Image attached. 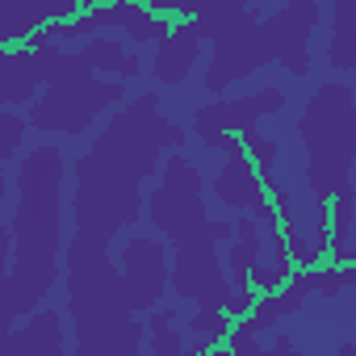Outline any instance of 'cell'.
Segmentation results:
<instances>
[{
  "label": "cell",
  "instance_id": "1",
  "mask_svg": "<svg viewBox=\"0 0 356 356\" xmlns=\"http://www.w3.org/2000/svg\"><path fill=\"white\" fill-rule=\"evenodd\" d=\"M63 176L67 159L55 143H42L22 155L13 189L17 206L9 218V264H5V331L34 314V306L59 281V252H63Z\"/></svg>",
  "mask_w": 356,
  "mask_h": 356
},
{
  "label": "cell",
  "instance_id": "2",
  "mask_svg": "<svg viewBox=\"0 0 356 356\" xmlns=\"http://www.w3.org/2000/svg\"><path fill=\"white\" fill-rule=\"evenodd\" d=\"M298 134L306 147V185L318 197V214H327L331 202L352 197V159H356L352 88L339 80L318 84L298 118Z\"/></svg>",
  "mask_w": 356,
  "mask_h": 356
},
{
  "label": "cell",
  "instance_id": "3",
  "mask_svg": "<svg viewBox=\"0 0 356 356\" xmlns=\"http://www.w3.org/2000/svg\"><path fill=\"white\" fill-rule=\"evenodd\" d=\"M181 143H185V130L159 113V97L155 92H143V97L126 101L113 113V122L97 134V143L84 155L92 163H101L105 172H118V176H126V181L143 185L147 176L163 172L159 155L176 151Z\"/></svg>",
  "mask_w": 356,
  "mask_h": 356
},
{
  "label": "cell",
  "instance_id": "4",
  "mask_svg": "<svg viewBox=\"0 0 356 356\" xmlns=\"http://www.w3.org/2000/svg\"><path fill=\"white\" fill-rule=\"evenodd\" d=\"M76 193H72V235L88 239L97 248H109V239L122 227H134L143 214V193L134 181L118 172H105L88 155L76 159Z\"/></svg>",
  "mask_w": 356,
  "mask_h": 356
},
{
  "label": "cell",
  "instance_id": "5",
  "mask_svg": "<svg viewBox=\"0 0 356 356\" xmlns=\"http://www.w3.org/2000/svg\"><path fill=\"white\" fill-rule=\"evenodd\" d=\"M235 239L231 222H206L189 243L176 248L172 256V289L176 298L197 302V310H227L235 298L231 277L218 268V243Z\"/></svg>",
  "mask_w": 356,
  "mask_h": 356
},
{
  "label": "cell",
  "instance_id": "6",
  "mask_svg": "<svg viewBox=\"0 0 356 356\" xmlns=\"http://www.w3.org/2000/svg\"><path fill=\"white\" fill-rule=\"evenodd\" d=\"M147 218L151 227L172 243L181 248L189 243L210 218H206V202H202V172L185 159V155H172L159 172V185L147 197Z\"/></svg>",
  "mask_w": 356,
  "mask_h": 356
},
{
  "label": "cell",
  "instance_id": "7",
  "mask_svg": "<svg viewBox=\"0 0 356 356\" xmlns=\"http://www.w3.org/2000/svg\"><path fill=\"white\" fill-rule=\"evenodd\" d=\"M126 97V84L122 80H72V84H51L30 109H26V122L30 130H42V134H84L113 101Z\"/></svg>",
  "mask_w": 356,
  "mask_h": 356
},
{
  "label": "cell",
  "instance_id": "8",
  "mask_svg": "<svg viewBox=\"0 0 356 356\" xmlns=\"http://www.w3.org/2000/svg\"><path fill=\"white\" fill-rule=\"evenodd\" d=\"M264 9H248L243 22H235L227 34L214 38V55H210V67H206V92H222L231 88L235 80L260 72L264 63H277V51H273V38L264 30Z\"/></svg>",
  "mask_w": 356,
  "mask_h": 356
},
{
  "label": "cell",
  "instance_id": "9",
  "mask_svg": "<svg viewBox=\"0 0 356 356\" xmlns=\"http://www.w3.org/2000/svg\"><path fill=\"white\" fill-rule=\"evenodd\" d=\"M210 147H218V151L227 155V163H222L218 176H214V197H218L222 206H231V210L252 214L264 231H277V227H281L277 206L268 202V185H264V176L256 172V163H252L243 138L218 134V138H210Z\"/></svg>",
  "mask_w": 356,
  "mask_h": 356
},
{
  "label": "cell",
  "instance_id": "10",
  "mask_svg": "<svg viewBox=\"0 0 356 356\" xmlns=\"http://www.w3.org/2000/svg\"><path fill=\"white\" fill-rule=\"evenodd\" d=\"M122 285H126V298L134 310H159L163 302V289L172 281V268H168V243L155 239V235H130L126 248H122Z\"/></svg>",
  "mask_w": 356,
  "mask_h": 356
},
{
  "label": "cell",
  "instance_id": "11",
  "mask_svg": "<svg viewBox=\"0 0 356 356\" xmlns=\"http://www.w3.org/2000/svg\"><path fill=\"white\" fill-rule=\"evenodd\" d=\"M281 109H285V92L268 84V88H256L248 97H235V101L202 105L193 113V130L202 134V143H210L218 134H231V130H239V138H248V134H256V122L264 113H281Z\"/></svg>",
  "mask_w": 356,
  "mask_h": 356
},
{
  "label": "cell",
  "instance_id": "12",
  "mask_svg": "<svg viewBox=\"0 0 356 356\" xmlns=\"http://www.w3.org/2000/svg\"><path fill=\"white\" fill-rule=\"evenodd\" d=\"M318 17L323 13H318L314 0H289L285 9H277V13L264 17V30L273 38L277 63L289 76H306L310 72V34H314Z\"/></svg>",
  "mask_w": 356,
  "mask_h": 356
},
{
  "label": "cell",
  "instance_id": "13",
  "mask_svg": "<svg viewBox=\"0 0 356 356\" xmlns=\"http://www.w3.org/2000/svg\"><path fill=\"white\" fill-rule=\"evenodd\" d=\"M80 0H0V51L26 47L38 30L80 17Z\"/></svg>",
  "mask_w": 356,
  "mask_h": 356
},
{
  "label": "cell",
  "instance_id": "14",
  "mask_svg": "<svg viewBox=\"0 0 356 356\" xmlns=\"http://www.w3.org/2000/svg\"><path fill=\"white\" fill-rule=\"evenodd\" d=\"M72 331H76V356H138V343L147 335L130 310L80 318L72 323Z\"/></svg>",
  "mask_w": 356,
  "mask_h": 356
},
{
  "label": "cell",
  "instance_id": "15",
  "mask_svg": "<svg viewBox=\"0 0 356 356\" xmlns=\"http://www.w3.org/2000/svg\"><path fill=\"white\" fill-rule=\"evenodd\" d=\"M0 356H67L63 314L59 310H34L13 331H5Z\"/></svg>",
  "mask_w": 356,
  "mask_h": 356
},
{
  "label": "cell",
  "instance_id": "16",
  "mask_svg": "<svg viewBox=\"0 0 356 356\" xmlns=\"http://www.w3.org/2000/svg\"><path fill=\"white\" fill-rule=\"evenodd\" d=\"M47 84L42 55L34 47H5L0 51V97L9 109H22L34 101V88Z\"/></svg>",
  "mask_w": 356,
  "mask_h": 356
},
{
  "label": "cell",
  "instance_id": "17",
  "mask_svg": "<svg viewBox=\"0 0 356 356\" xmlns=\"http://www.w3.org/2000/svg\"><path fill=\"white\" fill-rule=\"evenodd\" d=\"M197 55H202V30H197V22H176L172 34L155 47L151 72H155L159 84H185L189 72L197 67Z\"/></svg>",
  "mask_w": 356,
  "mask_h": 356
},
{
  "label": "cell",
  "instance_id": "18",
  "mask_svg": "<svg viewBox=\"0 0 356 356\" xmlns=\"http://www.w3.org/2000/svg\"><path fill=\"white\" fill-rule=\"evenodd\" d=\"M264 260V235H260V222L252 214L235 218V239L227 248V277L235 289H252V277H256V264Z\"/></svg>",
  "mask_w": 356,
  "mask_h": 356
},
{
  "label": "cell",
  "instance_id": "19",
  "mask_svg": "<svg viewBox=\"0 0 356 356\" xmlns=\"http://www.w3.org/2000/svg\"><path fill=\"white\" fill-rule=\"evenodd\" d=\"M80 55H84V63L92 67V76H118V80H130V76H138L143 72V63H138V55H130L118 38H88L84 47H80Z\"/></svg>",
  "mask_w": 356,
  "mask_h": 356
},
{
  "label": "cell",
  "instance_id": "20",
  "mask_svg": "<svg viewBox=\"0 0 356 356\" xmlns=\"http://www.w3.org/2000/svg\"><path fill=\"white\" fill-rule=\"evenodd\" d=\"M327 59L339 72H356V0H339L331 9V42Z\"/></svg>",
  "mask_w": 356,
  "mask_h": 356
},
{
  "label": "cell",
  "instance_id": "21",
  "mask_svg": "<svg viewBox=\"0 0 356 356\" xmlns=\"http://www.w3.org/2000/svg\"><path fill=\"white\" fill-rule=\"evenodd\" d=\"M172 17L155 13L151 5H134V0H126V17H122V34L130 42H163L172 34Z\"/></svg>",
  "mask_w": 356,
  "mask_h": 356
},
{
  "label": "cell",
  "instance_id": "22",
  "mask_svg": "<svg viewBox=\"0 0 356 356\" xmlns=\"http://www.w3.org/2000/svg\"><path fill=\"white\" fill-rule=\"evenodd\" d=\"M176 318H181V314H176V306H159V310H151V318H147L151 356H189L181 331H176Z\"/></svg>",
  "mask_w": 356,
  "mask_h": 356
},
{
  "label": "cell",
  "instance_id": "23",
  "mask_svg": "<svg viewBox=\"0 0 356 356\" xmlns=\"http://www.w3.org/2000/svg\"><path fill=\"white\" fill-rule=\"evenodd\" d=\"M243 13H248V5H239V0H214V5H202L197 30H202V38H218L235 22H243Z\"/></svg>",
  "mask_w": 356,
  "mask_h": 356
},
{
  "label": "cell",
  "instance_id": "24",
  "mask_svg": "<svg viewBox=\"0 0 356 356\" xmlns=\"http://www.w3.org/2000/svg\"><path fill=\"white\" fill-rule=\"evenodd\" d=\"M235 318L227 314V310H193V318H189V331L197 335V339H206V343H222V339H231V327Z\"/></svg>",
  "mask_w": 356,
  "mask_h": 356
},
{
  "label": "cell",
  "instance_id": "25",
  "mask_svg": "<svg viewBox=\"0 0 356 356\" xmlns=\"http://www.w3.org/2000/svg\"><path fill=\"white\" fill-rule=\"evenodd\" d=\"M26 130H30V122H26L17 109H5V113H0V159H5V163H13V159H17Z\"/></svg>",
  "mask_w": 356,
  "mask_h": 356
},
{
  "label": "cell",
  "instance_id": "26",
  "mask_svg": "<svg viewBox=\"0 0 356 356\" xmlns=\"http://www.w3.org/2000/svg\"><path fill=\"white\" fill-rule=\"evenodd\" d=\"M231 356H268V348H260V339L248 327L235 323V331H231Z\"/></svg>",
  "mask_w": 356,
  "mask_h": 356
},
{
  "label": "cell",
  "instance_id": "27",
  "mask_svg": "<svg viewBox=\"0 0 356 356\" xmlns=\"http://www.w3.org/2000/svg\"><path fill=\"white\" fill-rule=\"evenodd\" d=\"M268 356H302V352L293 348V339H289V335H281V339L273 343V352H268Z\"/></svg>",
  "mask_w": 356,
  "mask_h": 356
},
{
  "label": "cell",
  "instance_id": "28",
  "mask_svg": "<svg viewBox=\"0 0 356 356\" xmlns=\"http://www.w3.org/2000/svg\"><path fill=\"white\" fill-rule=\"evenodd\" d=\"M339 285H356V264H339Z\"/></svg>",
  "mask_w": 356,
  "mask_h": 356
},
{
  "label": "cell",
  "instance_id": "29",
  "mask_svg": "<svg viewBox=\"0 0 356 356\" xmlns=\"http://www.w3.org/2000/svg\"><path fill=\"white\" fill-rule=\"evenodd\" d=\"M335 356H356V343H343V348H339Z\"/></svg>",
  "mask_w": 356,
  "mask_h": 356
},
{
  "label": "cell",
  "instance_id": "30",
  "mask_svg": "<svg viewBox=\"0 0 356 356\" xmlns=\"http://www.w3.org/2000/svg\"><path fill=\"white\" fill-rule=\"evenodd\" d=\"M210 356H231V348H214V352H210Z\"/></svg>",
  "mask_w": 356,
  "mask_h": 356
}]
</instances>
